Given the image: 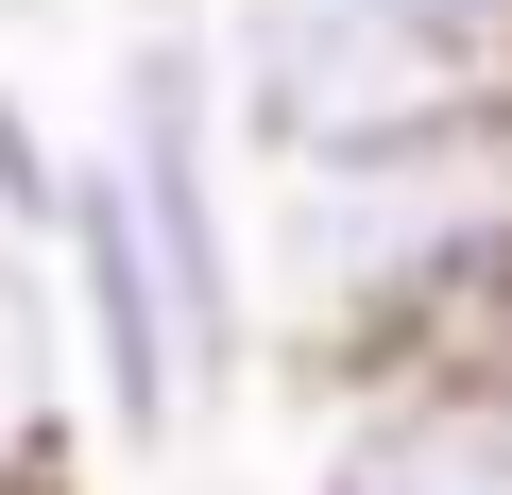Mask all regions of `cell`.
I'll return each mask as SVG.
<instances>
[{"label": "cell", "mask_w": 512, "mask_h": 495, "mask_svg": "<svg viewBox=\"0 0 512 495\" xmlns=\"http://www.w3.org/2000/svg\"><path fill=\"white\" fill-rule=\"evenodd\" d=\"M69 325H52V274L0 239V495H69Z\"/></svg>", "instance_id": "5"}, {"label": "cell", "mask_w": 512, "mask_h": 495, "mask_svg": "<svg viewBox=\"0 0 512 495\" xmlns=\"http://www.w3.org/2000/svg\"><path fill=\"white\" fill-rule=\"evenodd\" d=\"M256 171H359L512 120V0H205Z\"/></svg>", "instance_id": "1"}, {"label": "cell", "mask_w": 512, "mask_h": 495, "mask_svg": "<svg viewBox=\"0 0 512 495\" xmlns=\"http://www.w3.org/2000/svg\"><path fill=\"white\" fill-rule=\"evenodd\" d=\"M103 171L137 205V257L171 291V342H188V393L222 410L274 325H256V222H239V120H222V52L205 18H154L120 35V103H103Z\"/></svg>", "instance_id": "2"}, {"label": "cell", "mask_w": 512, "mask_h": 495, "mask_svg": "<svg viewBox=\"0 0 512 495\" xmlns=\"http://www.w3.org/2000/svg\"><path fill=\"white\" fill-rule=\"evenodd\" d=\"M35 274H52V325H69V393H86L120 444H188L205 393H188V342H171V291H154V257H137V205H120L103 137H86L69 188H52Z\"/></svg>", "instance_id": "3"}, {"label": "cell", "mask_w": 512, "mask_h": 495, "mask_svg": "<svg viewBox=\"0 0 512 495\" xmlns=\"http://www.w3.org/2000/svg\"><path fill=\"white\" fill-rule=\"evenodd\" d=\"M308 393H325L308 495H512V342H427Z\"/></svg>", "instance_id": "4"}, {"label": "cell", "mask_w": 512, "mask_h": 495, "mask_svg": "<svg viewBox=\"0 0 512 495\" xmlns=\"http://www.w3.org/2000/svg\"><path fill=\"white\" fill-rule=\"evenodd\" d=\"M52 188H69V137L18 103V69H0V239H18V257L52 239Z\"/></svg>", "instance_id": "6"}]
</instances>
